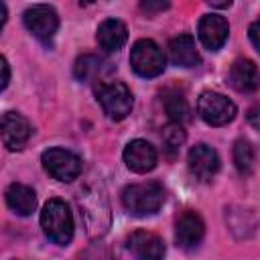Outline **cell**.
<instances>
[{"instance_id": "obj_28", "label": "cell", "mask_w": 260, "mask_h": 260, "mask_svg": "<svg viewBox=\"0 0 260 260\" xmlns=\"http://www.w3.org/2000/svg\"><path fill=\"white\" fill-rule=\"evenodd\" d=\"M250 122H252V126H254V128H258V122H256V108H252V110H250Z\"/></svg>"}, {"instance_id": "obj_6", "label": "cell", "mask_w": 260, "mask_h": 260, "mask_svg": "<svg viewBox=\"0 0 260 260\" xmlns=\"http://www.w3.org/2000/svg\"><path fill=\"white\" fill-rule=\"evenodd\" d=\"M197 112L205 124L225 126L236 118L238 108L232 100H228L225 95H221L217 91H203L197 100Z\"/></svg>"}, {"instance_id": "obj_5", "label": "cell", "mask_w": 260, "mask_h": 260, "mask_svg": "<svg viewBox=\"0 0 260 260\" xmlns=\"http://www.w3.org/2000/svg\"><path fill=\"white\" fill-rule=\"evenodd\" d=\"M130 65L140 77H158L167 67V59L152 39H138L130 49Z\"/></svg>"}, {"instance_id": "obj_3", "label": "cell", "mask_w": 260, "mask_h": 260, "mask_svg": "<svg viewBox=\"0 0 260 260\" xmlns=\"http://www.w3.org/2000/svg\"><path fill=\"white\" fill-rule=\"evenodd\" d=\"M165 201V189L156 181L128 185L122 191V205L132 215H150L160 209Z\"/></svg>"}, {"instance_id": "obj_4", "label": "cell", "mask_w": 260, "mask_h": 260, "mask_svg": "<svg viewBox=\"0 0 260 260\" xmlns=\"http://www.w3.org/2000/svg\"><path fill=\"white\" fill-rule=\"evenodd\" d=\"M95 98L102 104L106 116L116 122L124 120L134 106L132 91L122 81H100L95 85Z\"/></svg>"}, {"instance_id": "obj_11", "label": "cell", "mask_w": 260, "mask_h": 260, "mask_svg": "<svg viewBox=\"0 0 260 260\" xmlns=\"http://www.w3.org/2000/svg\"><path fill=\"white\" fill-rule=\"evenodd\" d=\"M156 160H158V154H156V148L142 140V138H136L132 142L126 144L124 148V162L130 171L134 173H148L156 167Z\"/></svg>"}, {"instance_id": "obj_15", "label": "cell", "mask_w": 260, "mask_h": 260, "mask_svg": "<svg viewBox=\"0 0 260 260\" xmlns=\"http://www.w3.org/2000/svg\"><path fill=\"white\" fill-rule=\"evenodd\" d=\"M169 57L171 61L177 65V67H197L201 57H199V51H197V45H195V39L191 35H179V37H173L169 41Z\"/></svg>"}, {"instance_id": "obj_13", "label": "cell", "mask_w": 260, "mask_h": 260, "mask_svg": "<svg viewBox=\"0 0 260 260\" xmlns=\"http://www.w3.org/2000/svg\"><path fill=\"white\" fill-rule=\"evenodd\" d=\"M203 236H205V223L201 215L195 211H185L177 221V230H175L177 244L185 250H191L201 244Z\"/></svg>"}, {"instance_id": "obj_18", "label": "cell", "mask_w": 260, "mask_h": 260, "mask_svg": "<svg viewBox=\"0 0 260 260\" xmlns=\"http://www.w3.org/2000/svg\"><path fill=\"white\" fill-rule=\"evenodd\" d=\"M4 197H6L8 207H10L14 213L24 215V217L30 215V213L35 211V207H37V195H35V191H32L28 185H22V183H12V185H8Z\"/></svg>"}, {"instance_id": "obj_29", "label": "cell", "mask_w": 260, "mask_h": 260, "mask_svg": "<svg viewBox=\"0 0 260 260\" xmlns=\"http://www.w3.org/2000/svg\"><path fill=\"white\" fill-rule=\"evenodd\" d=\"M81 4H93V2H98V0H79Z\"/></svg>"}, {"instance_id": "obj_10", "label": "cell", "mask_w": 260, "mask_h": 260, "mask_svg": "<svg viewBox=\"0 0 260 260\" xmlns=\"http://www.w3.org/2000/svg\"><path fill=\"white\" fill-rule=\"evenodd\" d=\"M189 171L199 181H211L219 171V156L207 144H195L187 154Z\"/></svg>"}, {"instance_id": "obj_24", "label": "cell", "mask_w": 260, "mask_h": 260, "mask_svg": "<svg viewBox=\"0 0 260 260\" xmlns=\"http://www.w3.org/2000/svg\"><path fill=\"white\" fill-rule=\"evenodd\" d=\"M8 81H10V67H8V61L0 55V91L8 85Z\"/></svg>"}, {"instance_id": "obj_21", "label": "cell", "mask_w": 260, "mask_h": 260, "mask_svg": "<svg viewBox=\"0 0 260 260\" xmlns=\"http://www.w3.org/2000/svg\"><path fill=\"white\" fill-rule=\"evenodd\" d=\"M104 69V61L95 55H81L75 65H73V73L79 81H93Z\"/></svg>"}, {"instance_id": "obj_16", "label": "cell", "mask_w": 260, "mask_h": 260, "mask_svg": "<svg viewBox=\"0 0 260 260\" xmlns=\"http://www.w3.org/2000/svg\"><path fill=\"white\" fill-rule=\"evenodd\" d=\"M95 39H98V45L108 51V53H116L124 47V43L128 41V28L122 20L118 18H106L100 26H98V32H95Z\"/></svg>"}, {"instance_id": "obj_12", "label": "cell", "mask_w": 260, "mask_h": 260, "mask_svg": "<svg viewBox=\"0 0 260 260\" xmlns=\"http://www.w3.org/2000/svg\"><path fill=\"white\" fill-rule=\"evenodd\" d=\"M197 35H199V41L203 43L205 49L217 51V49H221L223 43L228 41L230 24H228V20H225L223 16H219V14H205V16L199 20Z\"/></svg>"}, {"instance_id": "obj_26", "label": "cell", "mask_w": 260, "mask_h": 260, "mask_svg": "<svg viewBox=\"0 0 260 260\" xmlns=\"http://www.w3.org/2000/svg\"><path fill=\"white\" fill-rule=\"evenodd\" d=\"M209 6H213V8H228L230 4H232V0H205Z\"/></svg>"}, {"instance_id": "obj_27", "label": "cell", "mask_w": 260, "mask_h": 260, "mask_svg": "<svg viewBox=\"0 0 260 260\" xmlns=\"http://www.w3.org/2000/svg\"><path fill=\"white\" fill-rule=\"evenodd\" d=\"M6 16H8V10H6V6H4V2L0 0V30H2V26H4V22H6Z\"/></svg>"}, {"instance_id": "obj_25", "label": "cell", "mask_w": 260, "mask_h": 260, "mask_svg": "<svg viewBox=\"0 0 260 260\" xmlns=\"http://www.w3.org/2000/svg\"><path fill=\"white\" fill-rule=\"evenodd\" d=\"M248 32H250V41H252L254 49H260V43H258V22H252Z\"/></svg>"}, {"instance_id": "obj_20", "label": "cell", "mask_w": 260, "mask_h": 260, "mask_svg": "<svg viewBox=\"0 0 260 260\" xmlns=\"http://www.w3.org/2000/svg\"><path fill=\"white\" fill-rule=\"evenodd\" d=\"M234 165H236L240 175H244V177L252 175L254 165H256V152H254V146L250 144V140H246V138L236 140V144H234Z\"/></svg>"}, {"instance_id": "obj_9", "label": "cell", "mask_w": 260, "mask_h": 260, "mask_svg": "<svg viewBox=\"0 0 260 260\" xmlns=\"http://www.w3.org/2000/svg\"><path fill=\"white\" fill-rule=\"evenodd\" d=\"M32 134L30 122L18 112H4L0 116V138L8 150H20Z\"/></svg>"}, {"instance_id": "obj_17", "label": "cell", "mask_w": 260, "mask_h": 260, "mask_svg": "<svg viewBox=\"0 0 260 260\" xmlns=\"http://www.w3.org/2000/svg\"><path fill=\"white\" fill-rule=\"evenodd\" d=\"M230 85L240 93H252L258 87V67L250 59H238L230 69Z\"/></svg>"}, {"instance_id": "obj_23", "label": "cell", "mask_w": 260, "mask_h": 260, "mask_svg": "<svg viewBox=\"0 0 260 260\" xmlns=\"http://www.w3.org/2000/svg\"><path fill=\"white\" fill-rule=\"evenodd\" d=\"M171 6V0H140V10L144 14H158Z\"/></svg>"}, {"instance_id": "obj_7", "label": "cell", "mask_w": 260, "mask_h": 260, "mask_svg": "<svg viewBox=\"0 0 260 260\" xmlns=\"http://www.w3.org/2000/svg\"><path fill=\"white\" fill-rule=\"evenodd\" d=\"M41 162L45 171L63 183H71L81 175V158L67 148H49L43 152Z\"/></svg>"}, {"instance_id": "obj_2", "label": "cell", "mask_w": 260, "mask_h": 260, "mask_svg": "<svg viewBox=\"0 0 260 260\" xmlns=\"http://www.w3.org/2000/svg\"><path fill=\"white\" fill-rule=\"evenodd\" d=\"M41 228L53 244L67 246L73 238V215L69 205L63 199H49L41 211Z\"/></svg>"}, {"instance_id": "obj_19", "label": "cell", "mask_w": 260, "mask_h": 260, "mask_svg": "<svg viewBox=\"0 0 260 260\" xmlns=\"http://www.w3.org/2000/svg\"><path fill=\"white\" fill-rule=\"evenodd\" d=\"M160 140H162V150H165V154H167L169 158H175V156L181 152V148H183V144H185V140H187V134H185V130H183V126H181L179 122H171V124H167V126L162 128Z\"/></svg>"}, {"instance_id": "obj_8", "label": "cell", "mask_w": 260, "mask_h": 260, "mask_svg": "<svg viewBox=\"0 0 260 260\" xmlns=\"http://www.w3.org/2000/svg\"><path fill=\"white\" fill-rule=\"evenodd\" d=\"M22 20H24V26L43 43H49L59 28V16H57L55 8H51L47 4L30 6L28 10H24Z\"/></svg>"}, {"instance_id": "obj_14", "label": "cell", "mask_w": 260, "mask_h": 260, "mask_svg": "<svg viewBox=\"0 0 260 260\" xmlns=\"http://www.w3.org/2000/svg\"><path fill=\"white\" fill-rule=\"evenodd\" d=\"M128 250L136 258L158 260V258L165 256V242L156 234H152V232L138 230V232L130 234V238H128Z\"/></svg>"}, {"instance_id": "obj_22", "label": "cell", "mask_w": 260, "mask_h": 260, "mask_svg": "<svg viewBox=\"0 0 260 260\" xmlns=\"http://www.w3.org/2000/svg\"><path fill=\"white\" fill-rule=\"evenodd\" d=\"M165 108H167V114L171 116L173 122H185L189 118V106H187V100L183 98V93H169L165 98Z\"/></svg>"}, {"instance_id": "obj_1", "label": "cell", "mask_w": 260, "mask_h": 260, "mask_svg": "<svg viewBox=\"0 0 260 260\" xmlns=\"http://www.w3.org/2000/svg\"><path fill=\"white\" fill-rule=\"evenodd\" d=\"M79 207L81 215L85 221V230L89 236H102L108 225H110V209H108V199L102 189V185H87L79 193Z\"/></svg>"}]
</instances>
